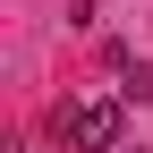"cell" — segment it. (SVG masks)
Segmentation results:
<instances>
[{
    "label": "cell",
    "mask_w": 153,
    "mask_h": 153,
    "mask_svg": "<svg viewBox=\"0 0 153 153\" xmlns=\"http://www.w3.org/2000/svg\"><path fill=\"white\" fill-rule=\"evenodd\" d=\"M60 145L68 153H119V102H102V94L60 102Z\"/></svg>",
    "instance_id": "obj_1"
},
{
    "label": "cell",
    "mask_w": 153,
    "mask_h": 153,
    "mask_svg": "<svg viewBox=\"0 0 153 153\" xmlns=\"http://www.w3.org/2000/svg\"><path fill=\"white\" fill-rule=\"evenodd\" d=\"M26 153H51V145H26Z\"/></svg>",
    "instance_id": "obj_2"
}]
</instances>
